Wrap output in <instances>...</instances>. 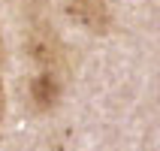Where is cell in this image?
Masks as SVG:
<instances>
[{
	"instance_id": "1",
	"label": "cell",
	"mask_w": 160,
	"mask_h": 151,
	"mask_svg": "<svg viewBox=\"0 0 160 151\" xmlns=\"http://www.w3.org/2000/svg\"><path fill=\"white\" fill-rule=\"evenodd\" d=\"M27 54H30L42 70L58 73L63 67V45L48 27H33V30L27 33Z\"/></svg>"
},
{
	"instance_id": "5",
	"label": "cell",
	"mask_w": 160,
	"mask_h": 151,
	"mask_svg": "<svg viewBox=\"0 0 160 151\" xmlns=\"http://www.w3.org/2000/svg\"><path fill=\"white\" fill-rule=\"evenodd\" d=\"M0 61H3V39H0Z\"/></svg>"
},
{
	"instance_id": "3",
	"label": "cell",
	"mask_w": 160,
	"mask_h": 151,
	"mask_svg": "<svg viewBox=\"0 0 160 151\" xmlns=\"http://www.w3.org/2000/svg\"><path fill=\"white\" fill-rule=\"evenodd\" d=\"M61 79H58V73L52 70H39L30 79V88H27V94H30V103H33L36 112H48V109L58 106V100H61Z\"/></svg>"
},
{
	"instance_id": "2",
	"label": "cell",
	"mask_w": 160,
	"mask_h": 151,
	"mask_svg": "<svg viewBox=\"0 0 160 151\" xmlns=\"http://www.w3.org/2000/svg\"><path fill=\"white\" fill-rule=\"evenodd\" d=\"M67 15L88 33H106L112 24V9L106 0H67Z\"/></svg>"
},
{
	"instance_id": "4",
	"label": "cell",
	"mask_w": 160,
	"mask_h": 151,
	"mask_svg": "<svg viewBox=\"0 0 160 151\" xmlns=\"http://www.w3.org/2000/svg\"><path fill=\"white\" fill-rule=\"evenodd\" d=\"M3 109H6V94H3V79H0V121H3Z\"/></svg>"
}]
</instances>
